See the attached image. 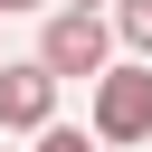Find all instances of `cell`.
<instances>
[{"label":"cell","mask_w":152,"mask_h":152,"mask_svg":"<svg viewBox=\"0 0 152 152\" xmlns=\"http://www.w3.org/2000/svg\"><path fill=\"white\" fill-rule=\"evenodd\" d=\"M95 142H152V57L95 76Z\"/></svg>","instance_id":"obj_1"},{"label":"cell","mask_w":152,"mask_h":152,"mask_svg":"<svg viewBox=\"0 0 152 152\" xmlns=\"http://www.w3.org/2000/svg\"><path fill=\"white\" fill-rule=\"evenodd\" d=\"M38 57H48L57 76H104V66H114V19H104V10H48Z\"/></svg>","instance_id":"obj_2"},{"label":"cell","mask_w":152,"mask_h":152,"mask_svg":"<svg viewBox=\"0 0 152 152\" xmlns=\"http://www.w3.org/2000/svg\"><path fill=\"white\" fill-rule=\"evenodd\" d=\"M57 66L48 57H0V133H38V124H57Z\"/></svg>","instance_id":"obj_3"},{"label":"cell","mask_w":152,"mask_h":152,"mask_svg":"<svg viewBox=\"0 0 152 152\" xmlns=\"http://www.w3.org/2000/svg\"><path fill=\"white\" fill-rule=\"evenodd\" d=\"M104 19H114V38H124L133 57H152V0H114Z\"/></svg>","instance_id":"obj_4"},{"label":"cell","mask_w":152,"mask_h":152,"mask_svg":"<svg viewBox=\"0 0 152 152\" xmlns=\"http://www.w3.org/2000/svg\"><path fill=\"white\" fill-rule=\"evenodd\" d=\"M38 152H95V133H66V124H38Z\"/></svg>","instance_id":"obj_5"},{"label":"cell","mask_w":152,"mask_h":152,"mask_svg":"<svg viewBox=\"0 0 152 152\" xmlns=\"http://www.w3.org/2000/svg\"><path fill=\"white\" fill-rule=\"evenodd\" d=\"M10 10H38V0H0V19H10Z\"/></svg>","instance_id":"obj_6"},{"label":"cell","mask_w":152,"mask_h":152,"mask_svg":"<svg viewBox=\"0 0 152 152\" xmlns=\"http://www.w3.org/2000/svg\"><path fill=\"white\" fill-rule=\"evenodd\" d=\"M76 10H104V0H76Z\"/></svg>","instance_id":"obj_7"}]
</instances>
